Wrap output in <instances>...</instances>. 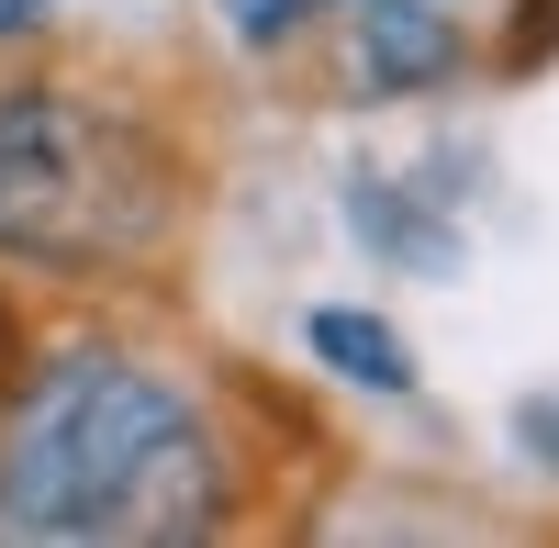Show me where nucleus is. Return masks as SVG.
<instances>
[{"label":"nucleus","instance_id":"4","mask_svg":"<svg viewBox=\"0 0 559 548\" xmlns=\"http://www.w3.org/2000/svg\"><path fill=\"white\" fill-rule=\"evenodd\" d=\"M313 358H324L336 381H358V392H414V347L381 325V313L324 302V313H313Z\"/></svg>","mask_w":559,"mask_h":548},{"label":"nucleus","instance_id":"8","mask_svg":"<svg viewBox=\"0 0 559 548\" xmlns=\"http://www.w3.org/2000/svg\"><path fill=\"white\" fill-rule=\"evenodd\" d=\"M23 23H45V0H0V34H23Z\"/></svg>","mask_w":559,"mask_h":548},{"label":"nucleus","instance_id":"6","mask_svg":"<svg viewBox=\"0 0 559 548\" xmlns=\"http://www.w3.org/2000/svg\"><path fill=\"white\" fill-rule=\"evenodd\" d=\"M548 45H559V0H526V12H515V45H503V68H537Z\"/></svg>","mask_w":559,"mask_h":548},{"label":"nucleus","instance_id":"3","mask_svg":"<svg viewBox=\"0 0 559 548\" xmlns=\"http://www.w3.org/2000/svg\"><path fill=\"white\" fill-rule=\"evenodd\" d=\"M302 34H336V90L347 102H392L459 68V23L437 0H324Z\"/></svg>","mask_w":559,"mask_h":548},{"label":"nucleus","instance_id":"9","mask_svg":"<svg viewBox=\"0 0 559 548\" xmlns=\"http://www.w3.org/2000/svg\"><path fill=\"white\" fill-rule=\"evenodd\" d=\"M0 392H12V302H0Z\"/></svg>","mask_w":559,"mask_h":548},{"label":"nucleus","instance_id":"5","mask_svg":"<svg viewBox=\"0 0 559 548\" xmlns=\"http://www.w3.org/2000/svg\"><path fill=\"white\" fill-rule=\"evenodd\" d=\"M324 12V0H224V23H236V45H292L302 23Z\"/></svg>","mask_w":559,"mask_h":548},{"label":"nucleus","instance_id":"2","mask_svg":"<svg viewBox=\"0 0 559 548\" xmlns=\"http://www.w3.org/2000/svg\"><path fill=\"white\" fill-rule=\"evenodd\" d=\"M179 224V168L157 134L79 90H0V258L112 269Z\"/></svg>","mask_w":559,"mask_h":548},{"label":"nucleus","instance_id":"7","mask_svg":"<svg viewBox=\"0 0 559 548\" xmlns=\"http://www.w3.org/2000/svg\"><path fill=\"white\" fill-rule=\"evenodd\" d=\"M526 448H537V460L559 470V392H548V403H526Z\"/></svg>","mask_w":559,"mask_h":548},{"label":"nucleus","instance_id":"1","mask_svg":"<svg viewBox=\"0 0 559 548\" xmlns=\"http://www.w3.org/2000/svg\"><path fill=\"white\" fill-rule=\"evenodd\" d=\"M12 403V392H0ZM224 526V448L146 358L79 347L0 415V537H202Z\"/></svg>","mask_w":559,"mask_h":548}]
</instances>
